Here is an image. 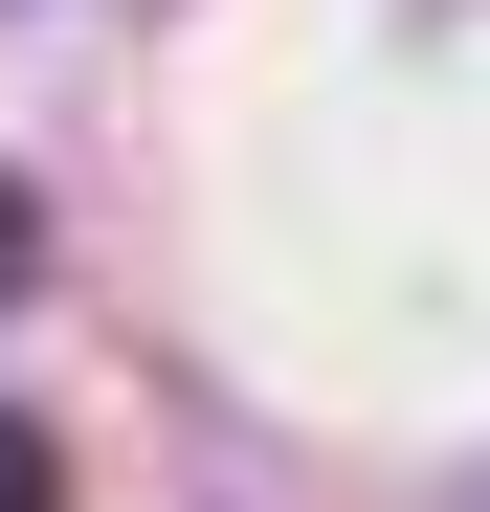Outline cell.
Wrapping results in <instances>:
<instances>
[{
    "instance_id": "7a4b0ae2",
    "label": "cell",
    "mask_w": 490,
    "mask_h": 512,
    "mask_svg": "<svg viewBox=\"0 0 490 512\" xmlns=\"http://www.w3.org/2000/svg\"><path fill=\"white\" fill-rule=\"evenodd\" d=\"M23 245H45V223H23V179H0V268H23Z\"/></svg>"
},
{
    "instance_id": "6da1fadb",
    "label": "cell",
    "mask_w": 490,
    "mask_h": 512,
    "mask_svg": "<svg viewBox=\"0 0 490 512\" xmlns=\"http://www.w3.org/2000/svg\"><path fill=\"white\" fill-rule=\"evenodd\" d=\"M0 512H67V446H45L23 401H0Z\"/></svg>"
}]
</instances>
